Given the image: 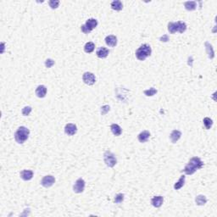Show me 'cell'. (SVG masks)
I'll return each instance as SVG.
<instances>
[{"instance_id": "obj_20", "label": "cell", "mask_w": 217, "mask_h": 217, "mask_svg": "<svg viewBox=\"0 0 217 217\" xmlns=\"http://www.w3.org/2000/svg\"><path fill=\"white\" fill-rule=\"evenodd\" d=\"M185 9L188 11H193L197 8V3L195 1H187L184 3Z\"/></svg>"}, {"instance_id": "obj_3", "label": "cell", "mask_w": 217, "mask_h": 217, "mask_svg": "<svg viewBox=\"0 0 217 217\" xmlns=\"http://www.w3.org/2000/svg\"><path fill=\"white\" fill-rule=\"evenodd\" d=\"M151 53H152V49L149 44H142L140 47H138L136 51V57L138 60H141L143 61L149 57L151 55Z\"/></svg>"}, {"instance_id": "obj_9", "label": "cell", "mask_w": 217, "mask_h": 217, "mask_svg": "<svg viewBox=\"0 0 217 217\" xmlns=\"http://www.w3.org/2000/svg\"><path fill=\"white\" fill-rule=\"evenodd\" d=\"M55 182V178L54 177L51 175H48V176H45L42 181H41V184L44 187H50L52 186L54 184Z\"/></svg>"}, {"instance_id": "obj_19", "label": "cell", "mask_w": 217, "mask_h": 217, "mask_svg": "<svg viewBox=\"0 0 217 217\" xmlns=\"http://www.w3.org/2000/svg\"><path fill=\"white\" fill-rule=\"evenodd\" d=\"M110 130L111 131H112V133H113L114 136H116V137H118V136H120V135L122 133L121 127L119 126V125H117V124H112L110 126Z\"/></svg>"}, {"instance_id": "obj_7", "label": "cell", "mask_w": 217, "mask_h": 217, "mask_svg": "<svg viewBox=\"0 0 217 217\" xmlns=\"http://www.w3.org/2000/svg\"><path fill=\"white\" fill-rule=\"evenodd\" d=\"M85 181L83 180L82 178H79L76 180V182H75V184L73 186V191L75 192V194H81L82 193L84 189H85Z\"/></svg>"}, {"instance_id": "obj_1", "label": "cell", "mask_w": 217, "mask_h": 217, "mask_svg": "<svg viewBox=\"0 0 217 217\" xmlns=\"http://www.w3.org/2000/svg\"><path fill=\"white\" fill-rule=\"evenodd\" d=\"M203 166H204V163L200 159V158L194 157L190 159L187 165L185 166V168L183 169V171L187 175H193L196 172V170L201 169Z\"/></svg>"}, {"instance_id": "obj_31", "label": "cell", "mask_w": 217, "mask_h": 217, "mask_svg": "<svg viewBox=\"0 0 217 217\" xmlns=\"http://www.w3.org/2000/svg\"><path fill=\"white\" fill-rule=\"evenodd\" d=\"M54 65V61L51 59H47L45 61V66L47 68H51Z\"/></svg>"}, {"instance_id": "obj_30", "label": "cell", "mask_w": 217, "mask_h": 217, "mask_svg": "<svg viewBox=\"0 0 217 217\" xmlns=\"http://www.w3.org/2000/svg\"><path fill=\"white\" fill-rule=\"evenodd\" d=\"M110 107L109 105H103V106L101 107V114L102 115L106 114L110 111Z\"/></svg>"}, {"instance_id": "obj_28", "label": "cell", "mask_w": 217, "mask_h": 217, "mask_svg": "<svg viewBox=\"0 0 217 217\" xmlns=\"http://www.w3.org/2000/svg\"><path fill=\"white\" fill-rule=\"evenodd\" d=\"M48 4H49V6L51 7V9H57L59 7V0H50V1L48 2Z\"/></svg>"}, {"instance_id": "obj_11", "label": "cell", "mask_w": 217, "mask_h": 217, "mask_svg": "<svg viewBox=\"0 0 217 217\" xmlns=\"http://www.w3.org/2000/svg\"><path fill=\"white\" fill-rule=\"evenodd\" d=\"M47 94V87H45L44 85H39L38 87H37L36 89V95L40 98L43 99Z\"/></svg>"}, {"instance_id": "obj_16", "label": "cell", "mask_w": 217, "mask_h": 217, "mask_svg": "<svg viewBox=\"0 0 217 217\" xmlns=\"http://www.w3.org/2000/svg\"><path fill=\"white\" fill-rule=\"evenodd\" d=\"M150 137V132L149 131H142L141 133H139L138 136V141L140 142H142V143H143V142H146L148 140H149V138Z\"/></svg>"}, {"instance_id": "obj_21", "label": "cell", "mask_w": 217, "mask_h": 217, "mask_svg": "<svg viewBox=\"0 0 217 217\" xmlns=\"http://www.w3.org/2000/svg\"><path fill=\"white\" fill-rule=\"evenodd\" d=\"M111 8L116 11H121L123 9V4L120 0H114L111 3Z\"/></svg>"}, {"instance_id": "obj_18", "label": "cell", "mask_w": 217, "mask_h": 217, "mask_svg": "<svg viewBox=\"0 0 217 217\" xmlns=\"http://www.w3.org/2000/svg\"><path fill=\"white\" fill-rule=\"evenodd\" d=\"M205 46L206 53H207V54H208L209 59H214V58H215V52H214V49H213V47H212V45L209 44V42H205Z\"/></svg>"}, {"instance_id": "obj_10", "label": "cell", "mask_w": 217, "mask_h": 217, "mask_svg": "<svg viewBox=\"0 0 217 217\" xmlns=\"http://www.w3.org/2000/svg\"><path fill=\"white\" fill-rule=\"evenodd\" d=\"M77 131V127L75 124H67L65 127V132L68 135V136H73L75 135Z\"/></svg>"}, {"instance_id": "obj_26", "label": "cell", "mask_w": 217, "mask_h": 217, "mask_svg": "<svg viewBox=\"0 0 217 217\" xmlns=\"http://www.w3.org/2000/svg\"><path fill=\"white\" fill-rule=\"evenodd\" d=\"M143 93L148 97H152V96H154L157 93V90L154 87H150L149 89H148V90H144Z\"/></svg>"}, {"instance_id": "obj_6", "label": "cell", "mask_w": 217, "mask_h": 217, "mask_svg": "<svg viewBox=\"0 0 217 217\" xmlns=\"http://www.w3.org/2000/svg\"><path fill=\"white\" fill-rule=\"evenodd\" d=\"M103 160H104V163L106 164V166L110 167V168L114 167L117 163V159H116L115 155L112 152H110V150H107L103 154Z\"/></svg>"}, {"instance_id": "obj_25", "label": "cell", "mask_w": 217, "mask_h": 217, "mask_svg": "<svg viewBox=\"0 0 217 217\" xmlns=\"http://www.w3.org/2000/svg\"><path fill=\"white\" fill-rule=\"evenodd\" d=\"M203 122H204V125H205V128L207 130L210 129L212 125H213V121L210 118H209V117H205V118L204 119Z\"/></svg>"}, {"instance_id": "obj_29", "label": "cell", "mask_w": 217, "mask_h": 217, "mask_svg": "<svg viewBox=\"0 0 217 217\" xmlns=\"http://www.w3.org/2000/svg\"><path fill=\"white\" fill-rule=\"evenodd\" d=\"M32 110V107L30 106L24 107L23 109H22V114L25 115V116H27V115H29V114H31Z\"/></svg>"}, {"instance_id": "obj_4", "label": "cell", "mask_w": 217, "mask_h": 217, "mask_svg": "<svg viewBox=\"0 0 217 217\" xmlns=\"http://www.w3.org/2000/svg\"><path fill=\"white\" fill-rule=\"evenodd\" d=\"M187 30V25L185 22L182 21H177V22H170L168 24V31L171 34H174L176 32L183 33Z\"/></svg>"}, {"instance_id": "obj_27", "label": "cell", "mask_w": 217, "mask_h": 217, "mask_svg": "<svg viewBox=\"0 0 217 217\" xmlns=\"http://www.w3.org/2000/svg\"><path fill=\"white\" fill-rule=\"evenodd\" d=\"M123 200H124V194H118L114 197L115 204H121V203H122Z\"/></svg>"}, {"instance_id": "obj_15", "label": "cell", "mask_w": 217, "mask_h": 217, "mask_svg": "<svg viewBox=\"0 0 217 217\" xmlns=\"http://www.w3.org/2000/svg\"><path fill=\"white\" fill-rule=\"evenodd\" d=\"M109 53H110L109 49H107L106 47H101L97 50L96 54L100 59H104V58H106L107 56L109 55Z\"/></svg>"}, {"instance_id": "obj_22", "label": "cell", "mask_w": 217, "mask_h": 217, "mask_svg": "<svg viewBox=\"0 0 217 217\" xmlns=\"http://www.w3.org/2000/svg\"><path fill=\"white\" fill-rule=\"evenodd\" d=\"M195 202H196V204H197L198 205H205L207 203V198L205 195H198L196 198H195Z\"/></svg>"}, {"instance_id": "obj_14", "label": "cell", "mask_w": 217, "mask_h": 217, "mask_svg": "<svg viewBox=\"0 0 217 217\" xmlns=\"http://www.w3.org/2000/svg\"><path fill=\"white\" fill-rule=\"evenodd\" d=\"M105 43L110 47H115L117 44V37L113 35L107 36L105 37Z\"/></svg>"}, {"instance_id": "obj_12", "label": "cell", "mask_w": 217, "mask_h": 217, "mask_svg": "<svg viewBox=\"0 0 217 217\" xmlns=\"http://www.w3.org/2000/svg\"><path fill=\"white\" fill-rule=\"evenodd\" d=\"M20 176L24 181H30L33 177V171L30 170H24L20 172Z\"/></svg>"}, {"instance_id": "obj_23", "label": "cell", "mask_w": 217, "mask_h": 217, "mask_svg": "<svg viewBox=\"0 0 217 217\" xmlns=\"http://www.w3.org/2000/svg\"><path fill=\"white\" fill-rule=\"evenodd\" d=\"M185 184V176H182L180 179L178 180L177 182L175 183L174 185V189L175 190H179L180 188H182V187Z\"/></svg>"}, {"instance_id": "obj_8", "label": "cell", "mask_w": 217, "mask_h": 217, "mask_svg": "<svg viewBox=\"0 0 217 217\" xmlns=\"http://www.w3.org/2000/svg\"><path fill=\"white\" fill-rule=\"evenodd\" d=\"M82 80L84 83L91 86V85H93L96 82V77L94 74H93L91 72H85L82 75Z\"/></svg>"}, {"instance_id": "obj_32", "label": "cell", "mask_w": 217, "mask_h": 217, "mask_svg": "<svg viewBox=\"0 0 217 217\" xmlns=\"http://www.w3.org/2000/svg\"><path fill=\"white\" fill-rule=\"evenodd\" d=\"M160 41H161V42H165V43H166V42H168V41H169V37L167 35H164L163 37H160Z\"/></svg>"}, {"instance_id": "obj_17", "label": "cell", "mask_w": 217, "mask_h": 217, "mask_svg": "<svg viewBox=\"0 0 217 217\" xmlns=\"http://www.w3.org/2000/svg\"><path fill=\"white\" fill-rule=\"evenodd\" d=\"M182 137V132L178 130H174L170 133V140L172 143H176Z\"/></svg>"}, {"instance_id": "obj_5", "label": "cell", "mask_w": 217, "mask_h": 217, "mask_svg": "<svg viewBox=\"0 0 217 217\" xmlns=\"http://www.w3.org/2000/svg\"><path fill=\"white\" fill-rule=\"evenodd\" d=\"M97 26H98V20H96V19H93V18H91V19H88V20L86 21V23L81 26V30H82V32L83 33L88 34V33H90Z\"/></svg>"}, {"instance_id": "obj_2", "label": "cell", "mask_w": 217, "mask_h": 217, "mask_svg": "<svg viewBox=\"0 0 217 217\" xmlns=\"http://www.w3.org/2000/svg\"><path fill=\"white\" fill-rule=\"evenodd\" d=\"M30 131L26 126H20L15 133V139L17 143L22 144L29 138Z\"/></svg>"}, {"instance_id": "obj_24", "label": "cell", "mask_w": 217, "mask_h": 217, "mask_svg": "<svg viewBox=\"0 0 217 217\" xmlns=\"http://www.w3.org/2000/svg\"><path fill=\"white\" fill-rule=\"evenodd\" d=\"M95 48V44L92 42H88L87 44H85L84 46V51L87 53V54H90L92 52H93Z\"/></svg>"}, {"instance_id": "obj_13", "label": "cell", "mask_w": 217, "mask_h": 217, "mask_svg": "<svg viewBox=\"0 0 217 217\" xmlns=\"http://www.w3.org/2000/svg\"><path fill=\"white\" fill-rule=\"evenodd\" d=\"M163 202H164V198L162 196H155L151 199V204L155 208H159L163 205Z\"/></svg>"}]
</instances>
